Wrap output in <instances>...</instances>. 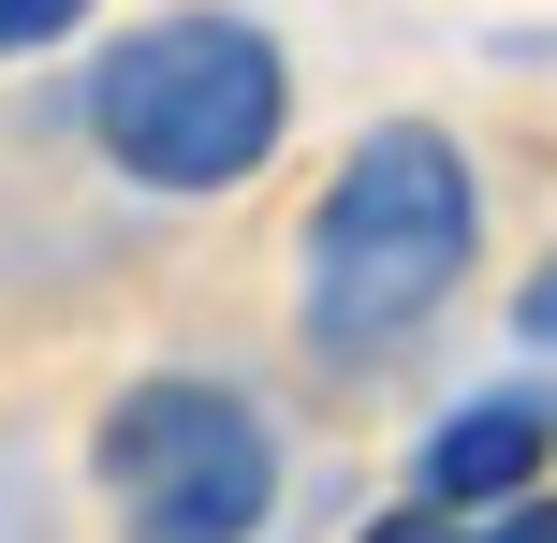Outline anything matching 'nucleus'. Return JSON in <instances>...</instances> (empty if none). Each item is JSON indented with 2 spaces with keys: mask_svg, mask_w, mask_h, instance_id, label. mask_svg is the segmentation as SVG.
<instances>
[{
  "mask_svg": "<svg viewBox=\"0 0 557 543\" xmlns=\"http://www.w3.org/2000/svg\"><path fill=\"white\" fill-rule=\"evenodd\" d=\"M470 264H484L470 147L441 118H367L352 162L308 192V235H294V338H308V368H337V382L396 368L411 338H441Z\"/></svg>",
  "mask_w": 557,
  "mask_h": 543,
  "instance_id": "obj_1",
  "label": "nucleus"
},
{
  "mask_svg": "<svg viewBox=\"0 0 557 543\" xmlns=\"http://www.w3.org/2000/svg\"><path fill=\"white\" fill-rule=\"evenodd\" d=\"M74 133L103 147L133 192L221 206L294 147V45L235 0H147V15L88 29L74 59Z\"/></svg>",
  "mask_w": 557,
  "mask_h": 543,
  "instance_id": "obj_2",
  "label": "nucleus"
},
{
  "mask_svg": "<svg viewBox=\"0 0 557 543\" xmlns=\"http://www.w3.org/2000/svg\"><path fill=\"white\" fill-rule=\"evenodd\" d=\"M88 485L117 543H264L278 529V427L221 368H147L88 427Z\"/></svg>",
  "mask_w": 557,
  "mask_h": 543,
  "instance_id": "obj_3",
  "label": "nucleus"
},
{
  "mask_svg": "<svg viewBox=\"0 0 557 543\" xmlns=\"http://www.w3.org/2000/svg\"><path fill=\"white\" fill-rule=\"evenodd\" d=\"M543 470H557V382H470V397L411 441V499H441V515L543 499Z\"/></svg>",
  "mask_w": 557,
  "mask_h": 543,
  "instance_id": "obj_4",
  "label": "nucleus"
},
{
  "mask_svg": "<svg viewBox=\"0 0 557 543\" xmlns=\"http://www.w3.org/2000/svg\"><path fill=\"white\" fill-rule=\"evenodd\" d=\"M352 543H499V515H441V499H396V515H367Z\"/></svg>",
  "mask_w": 557,
  "mask_h": 543,
  "instance_id": "obj_5",
  "label": "nucleus"
},
{
  "mask_svg": "<svg viewBox=\"0 0 557 543\" xmlns=\"http://www.w3.org/2000/svg\"><path fill=\"white\" fill-rule=\"evenodd\" d=\"M45 45H88V0H0V59H45Z\"/></svg>",
  "mask_w": 557,
  "mask_h": 543,
  "instance_id": "obj_6",
  "label": "nucleus"
},
{
  "mask_svg": "<svg viewBox=\"0 0 557 543\" xmlns=\"http://www.w3.org/2000/svg\"><path fill=\"white\" fill-rule=\"evenodd\" d=\"M513 338H529V353H557V264H543V280H513Z\"/></svg>",
  "mask_w": 557,
  "mask_h": 543,
  "instance_id": "obj_7",
  "label": "nucleus"
}]
</instances>
